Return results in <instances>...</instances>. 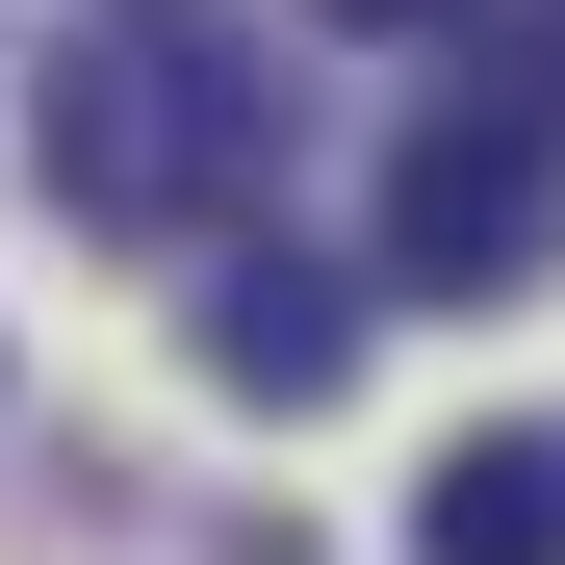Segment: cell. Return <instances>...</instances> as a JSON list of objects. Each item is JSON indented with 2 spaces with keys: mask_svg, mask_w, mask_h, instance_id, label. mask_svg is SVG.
I'll list each match as a JSON object with an SVG mask.
<instances>
[{
  "mask_svg": "<svg viewBox=\"0 0 565 565\" xmlns=\"http://www.w3.org/2000/svg\"><path fill=\"white\" fill-rule=\"evenodd\" d=\"M514 77H540V104H565V26H514Z\"/></svg>",
  "mask_w": 565,
  "mask_h": 565,
  "instance_id": "cell-6",
  "label": "cell"
},
{
  "mask_svg": "<svg viewBox=\"0 0 565 565\" xmlns=\"http://www.w3.org/2000/svg\"><path fill=\"white\" fill-rule=\"evenodd\" d=\"M360 257H386V309H540V282H565V104L514 52H462V104L386 154Z\"/></svg>",
  "mask_w": 565,
  "mask_h": 565,
  "instance_id": "cell-2",
  "label": "cell"
},
{
  "mask_svg": "<svg viewBox=\"0 0 565 565\" xmlns=\"http://www.w3.org/2000/svg\"><path fill=\"white\" fill-rule=\"evenodd\" d=\"M360 334H386V257H309V232H232L206 257V386L232 412H334Z\"/></svg>",
  "mask_w": 565,
  "mask_h": 565,
  "instance_id": "cell-3",
  "label": "cell"
},
{
  "mask_svg": "<svg viewBox=\"0 0 565 565\" xmlns=\"http://www.w3.org/2000/svg\"><path fill=\"white\" fill-rule=\"evenodd\" d=\"M309 26H437V0H309Z\"/></svg>",
  "mask_w": 565,
  "mask_h": 565,
  "instance_id": "cell-5",
  "label": "cell"
},
{
  "mask_svg": "<svg viewBox=\"0 0 565 565\" xmlns=\"http://www.w3.org/2000/svg\"><path fill=\"white\" fill-rule=\"evenodd\" d=\"M257 154H282V77L206 52L180 0H154V26H104V52L52 77V206H77V232H232Z\"/></svg>",
  "mask_w": 565,
  "mask_h": 565,
  "instance_id": "cell-1",
  "label": "cell"
},
{
  "mask_svg": "<svg viewBox=\"0 0 565 565\" xmlns=\"http://www.w3.org/2000/svg\"><path fill=\"white\" fill-rule=\"evenodd\" d=\"M412 565H565V437H462L412 489Z\"/></svg>",
  "mask_w": 565,
  "mask_h": 565,
  "instance_id": "cell-4",
  "label": "cell"
},
{
  "mask_svg": "<svg viewBox=\"0 0 565 565\" xmlns=\"http://www.w3.org/2000/svg\"><path fill=\"white\" fill-rule=\"evenodd\" d=\"M104 26H154V0H104Z\"/></svg>",
  "mask_w": 565,
  "mask_h": 565,
  "instance_id": "cell-7",
  "label": "cell"
}]
</instances>
